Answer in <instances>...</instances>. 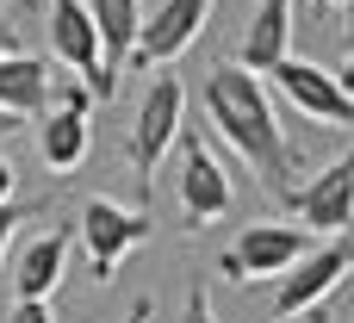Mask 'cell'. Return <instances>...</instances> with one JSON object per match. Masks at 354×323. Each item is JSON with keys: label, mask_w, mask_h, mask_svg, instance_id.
Instances as JSON below:
<instances>
[{"label": "cell", "mask_w": 354, "mask_h": 323, "mask_svg": "<svg viewBox=\"0 0 354 323\" xmlns=\"http://www.w3.org/2000/svg\"><path fill=\"white\" fill-rule=\"evenodd\" d=\"M205 118H212V131L261 174L268 193H280V199L292 193V143H286L280 112H274V100H268V87H261L255 68L218 62V68L205 75Z\"/></svg>", "instance_id": "obj_1"}, {"label": "cell", "mask_w": 354, "mask_h": 323, "mask_svg": "<svg viewBox=\"0 0 354 323\" xmlns=\"http://www.w3.org/2000/svg\"><path fill=\"white\" fill-rule=\"evenodd\" d=\"M149 230H156V218L143 212V205H118V199H87L81 205V243H87V274L100 280V286H112L118 280V268L149 243Z\"/></svg>", "instance_id": "obj_2"}, {"label": "cell", "mask_w": 354, "mask_h": 323, "mask_svg": "<svg viewBox=\"0 0 354 323\" xmlns=\"http://www.w3.org/2000/svg\"><path fill=\"white\" fill-rule=\"evenodd\" d=\"M305 255H311V230L268 218V224H243V237L230 243V255L218 261V274H230L236 286H255V280H280Z\"/></svg>", "instance_id": "obj_3"}, {"label": "cell", "mask_w": 354, "mask_h": 323, "mask_svg": "<svg viewBox=\"0 0 354 323\" xmlns=\"http://www.w3.org/2000/svg\"><path fill=\"white\" fill-rule=\"evenodd\" d=\"M180 124H187V87H180L174 75H149L143 106H137V124H131V168H137L143 199H149V187H156V162H162V149L180 137Z\"/></svg>", "instance_id": "obj_4"}, {"label": "cell", "mask_w": 354, "mask_h": 323, "mask_svg": "<svg viewBox=\"0 0 354 323\" xmlns=\"http://www.w3.org/2000/svg\"><path fill=\"white\" fill-rule=\"evenodd\" d=\"M274 87L311 118V124H330V131H354V87H342L336 68L324 62H305V56H286L274 68Z\"/></svg>", "instance_id": "obj_5"}, {"label": "cell", "mask_w": 354, "mask_h": 323, "mask_svg": "<svg viewBox=\"0 0 354 323\" xmlns=\"http://www.w3.org/2000/svg\"><path fill=\"white\" fill-rule=\"evenodd\" d=\"M87 112H93V93H87V81H81V87H62V93L50 100V112L37 118V156H44L50 174H75V168L87 162V149H93Z\"/></svg>", "instance_id": "obj_6"}, {"label": "cell", "mask_w": 354, "mask_h": 323, "mask_svg": "<svg viewBox=\"0 0 354 323\" xmlns=\"http://www.w3.org/2000/svg\"><path fill=\"white\" fill-rule=\"evenodd\" d=\"M354 274V243H324V249H311L299 268H286L280 274V286H274V317L286 323V317H299V311H317L342 280Z\"/></svg>", "instance_id": "obj_7"}, {"label": "cell", "mask_w": 354, "mask_h": 323, "mask_svg": "<svg viewBox=\"0 0 354 323\" xmlns=\"http://www.w3.org/2000/svg\"><path fill=\"white\" fill-rule=\"evenodd\" d=\"M286 205L305 218V230H317V237H342L354 230V149H342L324 174H311L305 187H292L286 193Z\"/></svg>", "instance_id": "obj_8"}, {"label": "cell", "mask_w": 354, "mask_h": 323, "mask_svg": "<svg viewBox=\"0 0 354 323\" xmlns=\"http://www.w3.org/2000/svg\"><path fill=\"white\" fill-rule=\"evenodd\" d=\"M230 205H236V187H230L224 162L205 149L199 131H187V143H180V218H187V230L224 218Z\"/></svg>", "instance_id": "obj_9"}, {"label": "cell", "mask_w": 354, "mask_h": 323, "mask_svg": "<svg viewBox=\"0 0 354 323\" xmlns=\"http://www.w3.org/2000/svg\"><path fill=\"white\" fill-rule=\"evenodd\" d=\"M212 6H218V0H162L156 12H143V37H137L131 62H137V68H162V62H174V56L205 31Z\"/></svg>", "instance_id": "obj_10"}, {"label": "cell", "mask_w": 354, "mask_h": 323, "mask_svg": "<svg viewBox=\"0 0 354 323\" xmlns=\"http://www.w3.org/2000/svg\"><path fill=\"white\" fill-rule=\"evenodd\" d=\"M44 25H50V50H56V62L81 68L87 93L106 100V75H100V25H93L87 0H50V19H44Z\"/></svg>", "instance_id": "obj_11"}, {"label": "cell", "mask_w": 354, "mask_h": 323, "mask_svg": "<svg viewBox=\"0 0 354 323\" xmlns=\"http://www.w3.org/2000/svg\"><path fill=\"white\" fill-rule=\"evenodd\" d=\"M93 25H100V75H106V100L118 93V68L131 62L137 37H143V0H87Z\"/></svg>", "instance_id": "obj_12"}, {"label": "cell", "mask_w": 354, "mask_h": 323, "mask_svg": "<svg viewBox=\"0 0 354 323\" xmlns=\"http://www.w3.org/2000/svg\"><path fill=\"white\" fill-rule=\"evenodd\" d=\"M292 56V0H255L249 12V31H243V68L255 75H274L280 62Z\"/></svg>", "instance_id": "obj_13"}, {"label": "cell", "mask_w": 354, "mask_h": 323, "mask_svg": "<svg viewBox=\"0 0 354 323\" xmlns=\"http://www.w3.org/2000/svg\"><path fill=\"white\" fill-rule=\"evenodd\" d=\"M50 87H56V75H50L44 56H25V50L0 56V112L6 118H44L50 112Z\"/></svg>", "instance_id": "obj_14"}, {"label": "cell", "mask_w": 354, "mask_h": 323, "mask_svg": "<svg viewBox=\"0 0 354 323\" xmlns=\"http://www.w3.org/2000/svg\"><path fill=\"white\" fill-rule=\"evenodd\" d=\"M68 268V230H44L37 243H25V255L12 261V293L19 299H50L62 286Z\"/></svg>", "instance_id": "obj_15"}, {"label": "cell", "mask_w": 354, "mask_h": 323, "mask_svg": "<svg viewBox=\"0 0 354 323\" xmlns=\"http://www.w3.org/2000/svg\"><path fill=\"white\" fill-rule=\"evenodd\" d=\"M342 87H354V0H342Z\"/></svg>", "instance_id": "obj_16"}, {"label": "cell", "mask_w": 354, "mask_h": 323, "mask_svg": "<svg viewBox=\"0 0 354 323\" xmlns=\"http://www.w3.org/2000/svg\"><path fill=\"white\" fill-rule=\"evenodd\" d=\"M6 323H56V311H50V299H19L6 311Z\"/></svg>", "instance_id": "obj_17"}, {"label": "cell", "mask_w": 354, "mask_h": 323, "mask_svg": "<svg viewBox=\"0 0 354 323\" xmlns=\"http://www.w3.org/2000/svg\"><path fill=\"white\" fill-rule=\"evenodd\" d=\"M31 212H37V205H12V199L0 205V261H6V243H12V230H19Z\"/></svg>", "instance_id": "obj_18"}, {"label": "cell", "mask_w": 354, "mask_h": 323, "mask_svg": "<svg viewBox=\"0 0 354 323\" xmlns=\"http://www.w3.org/2000/svg\"><path fill=\"white\" fill-rule=\"evenodd\" d=\"M180 323H218V317H212V299H205V280L187 286V317H180Z\"/></svg>", "instance_id": "obj_19"}, {"label": "cell", "mask_w": 354, "mask_h": 323, "mask_svg": "<svg viewBox=\"0 0 354 323\" xmlns=\"http://www.w3.org/2000/svg\"><path fill=\"white\" fill-rule=\"evenodd\" d=\"M12 187H19V168H12V156H6V149H0V205H6V199H12Z\"/></svg>", "instance_id": "obj_20"}, {"label": "cell", "mask_w": 354, "mask_h": 323, "mask_svg": "<svg viewBox=\"0 0 354 323\" xmlns=\"http://www.w3.org/2000/svg\"><path fill=\"white\" fill-rule=\"evenodd\" d=\"M149 317H156V299H137V305H131L118 323H149Z\"/></svg>", "instance_id": "obj_21"}, {"label": "cell", "mask_w": 354, "mask_h": 323, "mask_svg": "<svg viewBox=\"0 0 354 323\" xmlns=\"http://www.w3.org/2000/svg\"><path fill=\"white\" fill-rule=\"evenodd\" d=\"M12 50H19V31H12V25L0 19V56H12Z\"/></svg>", "instance_id": "obj_22"}, {"label": "cell", "mask_w": 354, "mask_h": 323, "mask_svg": "<svg viewBox=\"0 0 354 323\" xmlns=\"http://www.w3.org/2000/svg\"><path fill=\"white\" fill-rule=\"evenodd\" d=\"M330 6H342V0H311V12H330Z\"/></svg>", "instance_id": "obj_23"}, {"label": "cell", "mask_w": 354, "mask_h": 323, "mask_svg": "<svg viewBox=\"0 0 354 323\" xmlns=\"http://www.w3.org/2000/svg\"><path fill=\"white\" fill-rule=\"evenodd\" d=\"M305 323H330V317H324V311H305Z\"/></svg>", "instance_id": "obj_24"}, {"label": "cell", "mask_w": 354, "mask_h": 323, "mask_svg": "<svg viewBox=\"0 0 354 323\" xmlns=\"http://www.w3.org/2000/svg\"><path fill=\"white\" fill-rule=\"evenodd\" d=\"M0 131H12V118H6V112H0Z\"/></svg>", "instance_id": "obj_25"}, {"label": "cell", "mask_w": 354, "mask_h": 323, "mask_svg": "<svg viewBox=\"0 0 354 323\" xmlns=\"http://www.w3.org/2000/svg\"><path fill=\"white\" fill-rule=\"evenodd\" d=\"M0 6H25V0H0Z\"/></svg>", "instance_id": "obj_26"}]
</instances>
